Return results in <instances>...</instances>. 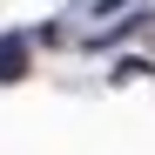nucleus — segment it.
<instances>
[{
    "label": "nucleus",
    "instance_id": "nucleus-1",
    "mask_svg": "<svg viewBox=\"0 0 155 155\" xmlns=\"http://www.w3.org/2000/svg\"><path fill=\"white\" fill-rule=\"evenodd\" d=\"M0 81H20V47H0Z\"/></svg>",
    "mask_w": 155,
    "mask_h": 155
}]
</instances>
